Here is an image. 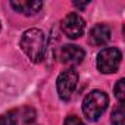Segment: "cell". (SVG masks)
<instances>
[{"label": "cell", "instance_id": "cell-10", "mask_svg": "<svg viewBox=\"0 0 125 125\" xmlns=\"http://www.w3.org/2000/svg\"><path fill=\"white\" fill-rule=\"evenodd\" d=\"M0 125H18V113L16 110H10L0 116Z\"/></svg>", "mask_w": 125, "mask_h": 125}, {"label": "cell", "instance_id": "cell-13", "mask_svg": "<svg viewBox=\"0 0 125 125\" xmlns=\"http://www.w3.org/2000/svg\"><path fill=\"white\" fill-rule=\"evenodd\" d=\"M63 125H84L83 124V121L78 118V116H68L66 119H65V122H63Z\"/></svg>", "mask_w": 125, "mask_h": 125}, {"label": "cell", "instance_id": "cell-15", "mask_svg": "<svg viewBox=\"0 0 125 125\" xmlns=\"http://www.w3.org/2000/svg\"><path fill=\"white\" fill-rule=\"evenodd\" d=\"M25 125H38V124H35V121H34V122H27Z\"/></svg>", "mask_w": 125, "mask_h": 125}, {"label": "cell", "instance_id": "cell-9", "mask_svg": "<svg viewBox=\"0 0 125 125\" xmlns=\"http://www.w3.org/2000/svg\"><path fill=\"white\" fill-rule=\"evenodd\" d=\"M112 124L113 125H125V113H124V106L122 104H119L112 112Z\"/></svg>", "mask_w": 125, "mask_h": 125}, {"label": "cell", "instance_id": "cell-11", "mask_svg": "<svg viewBox=\"0 0 125 125\" xmlns=\"http://www.w3.org/2000/svg\"><path fill=\"white\" fill-rule=\"evenodd\" d=\"M113 90H115V96H116L118 102L122 104L124 100H125V80H119Z\"/></svg>", "mask_w": 125, "mask_h": 125}, {"label": "cell", "instance_id": "cell-6", "mask_svg": "<svg viewBox=\"0 0 125 125\" xmlns=\"http://www.w3.org/2000/svg\"><path fill=\"white\" fill-rule=\"evenodd\" d=\"M84 56H85V52L81 47L75 46V44L63 46L60 49V52H59L60 62H63V63H66V65H78V63H81Z\"/></svg>", "mask_w": 125, "mask_h": 125}, {"label": "cell", "instance_id": "cell-4", "mask_svg": "<svg viewBox=\"0 0 125 125\" xmlns=\"http://www.w3.org/2000/svg\"><path fill=\"white\" fill-rule=\"evenodd\" d=\"M77 84H78V72L74 68H69L63 72H60L57 77V81H56V88H57L59 97L63 102H68L71 99V96L74 94Z\"/></svg>", "mask_w": 125, "mask_h": 125}, {"label": "cell", "instance_id": "cell-7", "mask_svg": "<svg viewBox=\"0 0 125 125\" xmlns=\"http://www.w3.org/2000/svg\"><path fill=\"white\" fill-rule=\"evenodd\" d=\"M90 43L96 47L104 46L109 40H110V28L104 24H99L96 27L91 28L90 31V37H88Z\"/></svg>", "mask_w": 125, "mask_h": 125}, {"label": "cell", "instance_id": "cell-3", "mask_svg": "<svg viewBox=\"0 0 125 125\" xmlns=\"http://www.w3.org/2000/svg\"><path fill=\"white\" fill-rule=\"evenodd\" d=\"M122 53L116 47H106L97 54V68L103 74H113L119 69Z\"/></svg>", "mask_w": 125, "mask_h": 125}, {"label": "cell", "instance_id": "cell-14", "mask_svg": "<svg viewBox=\"0 0 125 125\" xmlns=\"http://www.w3.org/2000/svg\"><path fill=\"white\" fill-rule=\"evenodd\" d=\"M74 5L77 6V8H80V9H84L87 5H88V2H85V3H80V2H74Z\"/></svg>", "mask_w": 125, "mask_h": 125}, {"label": "cell", "instance_id": "cell-2", "mask_svg": "<svg viewBox=\"0 0 125 125\" xmlns=\"http://www.w3.org/2000/svg\"><path fill=\"white\" fill-rule=\"evenodd\" d=\"M109 104V97L102 90L90 91L83 100V112L88 121H97Z\"/></svg>", "mask_w": 125, "mask_h": 125}, {"label": "cell", "instance_id": "cell-16", "mask_svg": "<svg viewBox=\"0 0 125 125\" xmlns=\"http://www.w3.org/2000/svg\"><path fill=\"white\" fill-rule=\"evenodd\" d=\"M0 30H2V25H0Z\"/></svg>", "mask_w": 125, "mask_h": 125}, {"label": "cell", "instance_id": "cell-8", "mask_svg": "<svg viewBox=\"0 0 125 125\" xmlns=\"http://www.w3.org/2000/svg\"><path fill=\"white\" fill-rule=\"evenodd\" d=\"M10 6L22 15L31 16L38 13L43 9V2H35V0H19V2H10Z\"/></svg>", "mask_w": 125, "mask_h": 125}, {"label": "cell", "instance_id": "cell-12", "mask_svg": "<svg viewBox=\"0 0 125 125\" xmlns=\"http://www.w3.org/2000/svg\"><path fill=\"white\" fill-rule=\"evenodd\" d=\"M24 121H25V124H27V122H34V121H35V112H34V109L25 107V110H24Z\"/></svg>", "mask_w": 125, "mask_h": 125}, {"label": "cell", "instance_id": "cell-1", "mask_svg": "<svg viewBox=\"0 0 125 125\" xmlns=\"http://www.w3.org/2000/svg\"><path fill=\"white\" fill-rule=\"evenodd\" d=\"M19 46L24 50V53L31 59V62L40 63L46 56V49H47L46 34L38 28L27 30L21 37Z\"/></svg>", "mask_w": 125, "mask_h": 125}, {"label": "cell", "instance_id": "cell-5", "mask_svg": "<svg viewBox=\"0 0 125 125\" xmlns=\"http://www.w3.org/2000/svg\"><path fill=\"white\" fill-rule=\"evenodd\" d=\"M84 30H85V22L78 13L72 12V13L66 15L63 18V21H62V31L72 40L80 38L84 34Z\"/></svg>", "mask_w": 125, "mask_h": 125}]
</instances>
